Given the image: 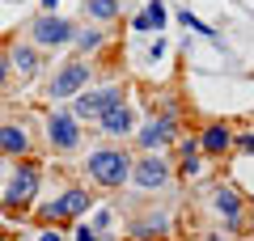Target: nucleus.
Listing matches in <instances>:
<instances>
[{
	"label": "nucleus",
	"mask_w": 254,
	"mask_h": 241,
	"mask_svg": "<svg viewBox=\"0 0 254 241\" xmlns=\"http://www.w3.org/2000/svg\"><path fill=\"white\" fill-rule=\"evenodd\" d=\"M85 174H89L98 186H123L127 178H131V157L127 152H119V148H98V152H89V161H85Z\"/></svg>",
	"instance_id": "nucleus-1"
},
{
	"label": "nucleus",
	"mask_w": 254,
	"mask_h": 241,
	"mask_svg": "<svg viewBox=\"0 0 254 241\" xmlns=\"http://www.w3.org/2000/svg\"><path fill=\"white\" fill-rule=\"evenodd\" d=\"M30 34H34V43L38 47H64V43H72V21L68 17H60V13H43V17L30 26Z\"/></svg>",
	"instance_id": "nucleus-2"
},
{
	"label": "nucleus",
	"mask_w": 254,
	"mask_h": 241,
	"mask_svg": "<svg viewBox=\"0 0 254 241\" xmlns=\"http://www.w3.org/2000/svg\"><path fill=\"white\" fill-rule=\"evenodd\" d=\"M85 212H89V195H85V190H64V195H55L51 203L43 207V220L68 224L72 216H85Z\"/></svg>",
	"instance_id": "nucleus-3"
},
{
	"label": "nucleus",
	"mask_w": 254,
	"mask_h": 241,
	"mask_svg": "<svg viewBox=\"0 0 254 241\" xmlns=\"http://www.w3.org/2000/svg\"><path fill=\"white\" fill-rule=\"evenodd\" d=\"M34 195H38V165H17V174H13V182H9V195H4L9 212L26 207Z\"/></svg>",
	"instance_id": "nucleus-4"
},
{
	"label": "nucleus",
	"mask_w": 254,
	"mask_h": 241,
	"mask_svg": "<svg viewBox=\"0 0 254 241\" xmlns=\"http://www.w3.org/2000/svg\"><path fill=\"white\" fill-rule=\"evenodd\" d=\"M115 102H123L119 89H85L81 98H76V106H72V119H102Z\"/></svg>",
	"instance_id": "nucleus-5"
},
{
	"label": "nucleus",
	"mask_w": 254,
	"mask_h": 241,
	"mask_svg": "<svg viewBox=\"0 0 254 241\" xmlns=\"http://www.w3.org/2000/svg\"><path fill=\"white\" fill-rule=\"evenodd\" d=\"M47 140H51L55 152H72L81 144V127H76L72 115H51L47 119Z\"/></svg>",
	"instance_id": "nucleus-6"
},
{
	"label": "nucleus",
	"mask_w": 254,
	"mask_h": 241,
	"mask_svg": "<svg viewBox=\"0 0 254 241\" xmlns=\"http://www.w3.org/2000/svg\"><path fill=\"white\" fill-rule=\"evenodd\" d=\"M85 85H89V68H85L81 60H76V63H64L60 76L51 80V98L64 102V98H72V93H81Z\"/></svg>",
	"instance_id": "nucleus-7"
},
{
	"label": "nucleus",
	"mask_w": 254,
	"mask_h": 241,
	"mask_svg": "<svg viewBox=\"0 0 254 241\" xmlns=\"http://www.w3.org/2000/svg\"><path fill=\"white\" fill-rule=\"evenodd\" d=\"M131 178H136V186L157 190V186H165V182H170V165H165L161 157H144L140 165H131Z\"/></svg>",
	"instance_id": "nucleus-8"
},
{
	"label": "nucleus",
	"mask_w": 254,
	"mask_h": 241,
	"mask_svg": "<svg viewBox=\"0 0 254 241\" xmlns=\"http://www.w3.org/2000/svg\"><path fill=\"white\" fill-rule=\"evenodd\" d=\"M98 123H102V131H106V135H131V127H136V110L127 106V102H115Z\"/></svg>",
	"instance_id": "nucleus-9"
},
{
	"label": "nucleus",
	"mask_w": 254,
	"mask_h": 241,
	"mask_svg": "<svg viewBox=\"0 0 254 241\" xmlns=\"http://www.w3.org/2000/svg\"><path fill=\"white\" fill-rule=\"evenodd\" d=\"M0 152H4V157H30L26 127H17V123H4V127H0Z\"/></svg>",
	"instance_id": "nucleus-10"
},
{
	"label": "nucleus",
	"mask_w": 254,
	"mask_h": 241,
	"mask_svg": "<svg viewBox=\"0 0 254 241\" xmlns=\"http://www.w3.org/2000/svg\"><path fill=\"white\" fill-rule=\"evenodd\" d=\"M199 148H203V152H212V157H225V152L233 148V131H229L225 123H212L208 131L199 135Z\"/></svg>",
	"instance_id": "nucleus-11"
},
{
	"label": "nucleus",
	"mask_w": 254,
	"mask_h": 241,
	"mask_svg": "<svg viewBox=\"0 0 254 241\" xmlns=\"http://www.w3.org/2000/svg\"><path fill=\"white\" fill-rule=\"evenodd\" d=\"M170 135H174V119H153V123L140 131V144H144L148 152H157V148L170 144Z\"/></svg>",
	"instance_id": "nucleus-12"
},
{
	"label": "nucleus",
	"mask_w": 254,
	"mask_h": 241,
	"mask_svg": "<svg viewBox=\"0 0 254 241\" xmlns=\"http://www.w3.org/2000/svg\"><path fill=\"white\" fill-rule=\"evenodd\" d=\"M9 63L21 72V76H34V72H38V51H34V47H26V43H17V47H13V55H9Z\"/></svg>",
	"instance_id": "nucleus-13"
},
{
	"label": "nucleus",
	"mask_w": 254,
	"mask_h": 241,
	"mask_svg": "<svg viewBox=\"0 0 254 241\" xmlns=\"http://www.w3.org/2000/svg\"><path fill=\"white\" fill-rule=\"evenodd\" d=\"M131 26H136V30H161L165 26V4H161V0H148V9L140 13Z\"/></svg>",
	"instance_id": "nucleus-14"
},
{
	"label": "nucleus",
	"mask_w": 254,
	"mask_h": 241,
	"mask_svg": "<svg viewBox=\"0 0 254 241\" xmlns=\"http://www.w3.org/2000/svg\"><path fill=\"white\" fill-rule=\"evenodd\" d=\"M216 212L229 216V220H237V216H242V195L229 190V186H220V190H216Z\"/></svg>",
	"instance_id": "nucleus-15"
},
{
	"label": "nucleus",
	"mask_w": 254,
	"mask_h": 241,
	"mask_svg": "<svg viewBox=\"0 0 254 241\" xmlns=\"http://www.w3.org/2000/svg\"><path fill=\"white\" fill-rule=\"evenodd\" d=\"M85 9H89L93 21H110V17H119V0H89Z\"/></svg>",
	"instance_id": "nucleus-16"
},
{
	"label": "nucleus",
	"mask_w": 254,
	"mask_h": 241,
	"mask_svg": "<svg viewBox=\"0 0 254 241\" xmlns=\"http://www.w3.org/2000/svg\"><path fill=\"white\" fill-rule=\"evenodd\" d=\"M76 47H81V51H98V47H102V34H98V30H85V34L76 38Z\"/></svg>",
	"instance_id": "nucleus-17"
},
{
	"label": "nucleus",
	"mask_w": 254,
	"mask_h": 241,
	"mask_svg": "<svg viewBox=\"0 0 254 241\" xmlns=\"http://www.w3.org/2000/svg\"><path fill=\"white\" fill-rule=\"evenodd\" d=\"M157 229H165V216H153V220H144L136 229V237H148V233H157Z\"/></svg>",
	"instance_id": "nucleus-18"
},
{
	"label": "nucleus",
	"mask_w": 254,
	"mask_h": 241,
	"mask_svg": "<svg viewBox=\"0 0 254 241\" xmlns=\"http://www.w3.org/2000/svg\"><path fill=\"white\" fill-rule=\"evenodd\" d=\"M182 26H190L195 34H208V38H216V34L208 30V26H203V21H195V13H182Z\"/></svg>",
	"instance_id": "nucleus-19"
},
{
	"label": "nucleus",
	"mask_w": 254,
	"mask_h": 241,
	"mask_svg": "<svg viewBox=\"0 0 254 241\" xmlns=\"http://www.w3.org/2000/svg\"><path fill=\"white\" fill-rule=\"evenodd\" d=\"M182 174H187V178H195V174H199V157H195V152H187V157H182Z\"/></svg>",
	"instance_id": "nucleus-20"
},
{
	"label": "nucleus",
	"mask_w": 254,
	"mask_h": 241,
	"mask_svg": "<svg viewBox=\"0 0 254 241\" xmlns=\"http://www.w3.org/2000/svg\"><path fill=\"white\" fill-rule=\"evenodd\" d=\"M38 241H64V237H60L55 229H43V233H38Z\"/></svg>",
	"instance_id": "nucleus-21"
},
{
	"label": "nucleus",
	"mask_w": 254,
	"mask_h": 241,
	"mask_svg": "<svg viewBox=\"0 0 254 241\" xmlns=\"http://www.w3.org/2000/svg\"><path fill=\"white\" fill-rule=\"evenodd\" d=\"M76 241H98V233H93V229H81V233H76Z\"/></svg>",
	"instance_id": "nucleus-22"
},
{
	"label": "nucleus",
	"mask_w": 254,
	"mask_h": 241,
	"mask_svg": "<svg viewBox=\"0 0 254 241\" xmlns=\"http://www.w3.org/2000/svg\"><path fill=\"white\" fill-rule=\"evenodd\" d=\"M4 76H9V60H0V85H4Z\"/></svg>",
	"instance_id": "nucleus-23"
},
{
	"label": "nucleus",
	"mask_w": 254,
	"mask_h": 241,
	"mask_svg": "<svg viewBox=\"0 0 254 241\" xmlns=\"http://www.w3.org/2000/svg\"><path fill=\"white\" fill-rule=\"evenodd\" d=\"M43 4H47V13H55V9H60V0H43Z\"/></svg>",
	"instance_id": "nucleus-24"
},
{
	"label": "nucleus",
	"mask_w": 254,
	"mask_h": 241,
	"mask_svg": "<svg viewBox=\"0 0 254 241\" xmlns=\"http://www.w3.org/2000/svg\"><path fill=\"white\" fill-rule=\"evenodd\" d=\"M0 241H4V237H0Z\"/></svg>",
	"instance_id": "nucleus-25"
}]
</instances>
